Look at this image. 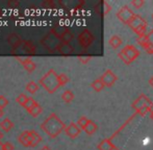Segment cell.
I'll return each mask as SVG.
<instances>
[{
  "mask_svg": "<svg viewBox=\"0 0 153 150\" xmlns=\"http://www.w3.org/2000/svg\"><path fill=\"white\" fill-rule=\"evenodd\" d=\"M97 129H98V125H97V124L95 123L94 121L90 120L89 123L87 124V126H85L83 130H85L87 134H89V136H92V134H94L95 132L97 131Z\"/></svg>",
  "mask_w": 153,
  "mask_h": 150,
  "instance_id": "obj_17",
  "label": "cell"
},
{
  "mask_svg": "<svg viewBox=\"0 0 153 150\" xmlns=\"http://www.w3.org/2000/svg\"><path fill=\"white\" fill-rule=\"evenodd\" d=\"M108 43L114 49H118L122 45L123 41H122V39L119 37V36H113V37L109 39Z\"/></svg>",
  "mask_w": 153,
  "mask_h": 150,
  "instance_id": "obj_21",
  "label": "cell"
},
{
  "mask_svg": "<svg viewBox=\"0 0 153 150\" xmlns=\"http://www.w3.org/2000/svg\"><path fill=\"white\" fill-rule=\"evenodd\" d=\"M55 50L62 55H70L74 52V48L71 46L69 43H59V45L56 46Z\"/></svg>",
  "mask_w": 153,
  "mask_h": 150,
  "instance_id": "obj_13",
  "label": "cell"
},
{
  "mask_svg": "<svg viewBox=\"0 0 153 150\" xmlns=\"http://www.w3.org/2000/svg\"><path fill=\"white\" fill-rule=\"evenodd\" d=\"M78 44L80 45L82 48H88L93 44V42L95 41V37L93 36V33L88 29H85L82 30L80 33L78 35Z\"/></svg>",
  "mask_w": 153,
  "mask_h": 150,
  "instance_id": "obj_4",
  "label": "cell"
},
{
  "mask_svg": "<svg viewBox=\"0 0 153 150\" xmlns=\"http://www.w3.org/2000/svg\"><path fill=\"white\" fill-rule=\"evenodd\" d=\"M152 106H153V103L150 101L149 98H148L146 95H144V94L140 95L132 103V108H134L135 111L140 110V108H151Z\"/></svg>",
  "mask_w": 153,
  "mask_h": 150,
  "instance_id": "obj_7",
  "label": "cell"
},
{
  "mask_svg": "<svg viewBox=\"0 0 153 150\" xmlns=\"http://www.w3.org/2000/svg\"><path fill=\"white\" fill-rule=\"evenodd\" d=\"M90 119H88L87 117H85V116H82V117H80L78 119V121H77V125L79 126V128H80L81 130L85 129V127L87 126V124L89 123Z\"/></svg>",
  "mask_w": 153,
  "mask_h": 150,
  "instance_id": "obj_27",
  "label": "cell"
},
{
  "mask_svg": "<svg viewBox=\"0 0 153 150\" xmlns=\"http://www.w3.org/2000/svg\"><path fill=\"white\" fill-rule=\"evenodd\" d=\"M117 17L121 22L128 25L129 23H130V21L132 20V18L134 17V13H133L128 6H123V7H121L118 10Z\"/></svg>",
  "mask_w": 153,
  "mask_h": 150,
  "instance_id": "obj_6",
  "label": "cell"
},
{
  "mask_svg": "<svg viewBox=\"0 0 153 150\" xmlns=\"http://www.w3.org/2000/svg\"><path fill=\"white\" fill-rule=\"evenodd\" d=\"M6 40H7L8 44L12 45L13 48H15V47L19 46V45L22 43V39L19 37L17 33H10V35L7 36V38H6Z\"/></svg>",
  "mask_w": 153,
  "mask_h": 150,
  "instance_id": "obj_15",
  "label": "cell"
},
{
  "mask_svg": "<svg viewBox=\"0 0 153 150\" xmlns=\"http://www.w3.org/2000/svg\"><path fill=\"white\" fill-rule=\"evenodd\" d=\"M16 59L24 67V69L27 72L31 73L36 69V64L30 59V57H21V56H16Z\"/></svg>",
  "mask_w": 153,
  "mask_h": 150,
  "instance_id": "obj_9",
  "label": "cell"
},
{
  "mask_svg": "<svg viewBox=\"0 0 153 150\" xmlns=\"http://www.w3.org/2000/svg\"><path fill=\"white\" fill-rule=\"evenodd\" d=\"M25 90H26V91L28 92V93H30V94H36V92H38V90H39V85H38V83H36V82H34L33 80H31L26 85Z\"/></svg>",
  "mask_w": 153,
  "mask_h": 150,
  "instance_id": "obj_24",
  "label": "cell"
},
{
  "mask_svg": "<svg viewBox=\"0 0 153 150\" xmlns=\"http://www.w3.org/2000/svg\"><path fill=\"white\" fill-rule=\"evenodd\" d=\"M0 150H4V144L2 142H0Z\"/></svg>",
  "mask_w": 153,
  "mask_h": 150,
  "instance_id": "obj_40",
  "label": "cell"
},
{
  "mask_svg": "<svg viewBox=\"0 0 153 150\" xmlns=\"http://www.w3.org/2000/svg\"><path fill=\"white\" fill-rule=\"evenodd\" d=\"M19 51L21 53H26V54H34L36 53V46L33 45V43L30 41H22L19 46L13 48V54Z\"/></svg>",
  "mask_w": 153,
  "mask_h": 150,
  "instance_id": "obj_5",
  "label": "cell"
},
{
  "mask_svg": "<svg viewBox=\"0 0 153 150\" xmlns=\"http://www.w3.org/2000/svg\"><path fill=\"white\" fill-rule=\"evenodd\" d=\"M3 136H4V134H3V131H2V130H0V141L2 140V138H3Z\"/></svg>",
  "mask_w": 153,
  "mask_h": 150,
  "instance_id": "obj_42",
  "label": "cell"
},
{
  "mask_svg": "<svg viewBox=\"0 0 153 150\" xmlns=\"http://www.w3.org/2000/svg\"><path fill=\"white\" fill-rule=\"evenodd\" d=\"M151 111L152 110H151V108H140V110H137V113L139 114V115H141V116H145L148 112H151Z\"/></svg>",
  "mask_w": 153,
  "mask_h": 150,
  "instance_id": "obj_34",
  "label": "cell"
},
{
  "mask_svg": "<svg viewBox=\"0 0 153 150\" xmlns=\"http://www.w3.org/2000/svg\"><path fill=\"white\" fill-rule=\"evenodd\" d=\"M146 37H147L148 43L153 46V30H150L148 33H146Z\"/></svg>",
  "mask_w": 153,
  "mask_h": 150,
  "instance_id": "obj_35",
  "label": "cell"
},
{
  "mask_svg": "<svg viewBox=\"0 0 153 150\" xmlns=\"http://www.w3.org/2000/svg\"><path fill=\"white\" fill-rule=\"evenodd\" d=\"M149 85H150V87L153 88V76L150 77V79H149Z\"/></svg>",
  "mask_w": 153,
  "mask_h": 150,
  "instance_id": "obj_39",
  "label": "cell"
},
{
  "mask_svg": "<svg viewBox=\"0 0 153 150\" xmlns=\"http://www.w3.org/2000/svg\"><path fill=\"white\" fill-rule=\"evenodd\" d=\"M13 127H14V123H13L12 120L8 119V118H5V119H3L0 122V128H1L2 131L8 132L12 130Z\"/></svg>",
  "mask_w": 153,
  "mask_h": 150,
  "instance_id": "obj_16",
  "label": "cell"
},
{
  "mask_svg": "<svg viewBox=\"0 0 153 150\" xmlns=\"http://www.w3.org/2000/svg\"><path fill=\"white\" fill-rule=\"evenodd\" d=\"M97 148H98V150H113L115 147H114V145L111 144V141L107 140V139H105V140L101 141V142L99 143V145L97 146Z\"/></svg>",
  "mask_w": 153,
  "mask_h": 150,
  "instance_id": "obj_20",
  "label": "cell"
},
{
  "mask_svg": "<svg viewBox=\"0 0 153 150\" xmlns=\"http://www.w3.org/2000/svg\"><path fill=\"white\" fill-rule=\"evenodd\" d=\"M36 100H34L32 97H29L28 100L26 101V103H25L24 105H23V108H25V110H26L27 112H28L29 110H31V108H33L34 105H36Z\"/></svg>",
  "mask_w": 153,
  "mask_h": 150,
  "instance_id": "obj_29",
  "label": "cell"
},
{
  "mask_svg": "<svg viewBox=\"0 0 153 150\" xmlns=\"http://www.w3.org/2000/svg\"><path fill=\"white\" fill-rule=\"evenodd\" d=\"M69 81H70V78H69V76L67 74H65V73L59 74V85H61V87L66 85Z\"/></svg>",
  "mask_w": 153,
  "mask_h": 150,
  "instance_id": "obj_28",
  "label": "cell"
},
{
  "mask_svg": "<svg viewBox=\"0 0 153 150\" xmlns=\"http://www.w3.org/2000/svg\"><path fill=\"white\" fill-rule=\"evenodd\" d=\"M8 104V99L3 95H0V108L3 110L6 105Z\"/></svg>",
  "mask_w": 153,
  "mask_h": 150,
  "instance_id": "obj_31",
  "label": "cell"
},
{
  "mask_svg": "<svg viewBox=\"0 0 153 150\" xmlns=\"http://www.w3.org/2000/svg\"><path fill=\"white\" fill-rule=\"evenodd\" d=\"M118 56H119V59H121L122 61H123V63H125V64H126V65H129V64H131V62L129 61V59L126 56V55H125V53L123 52L122 50L119 52V54H118Z\"/></svg>",
  "mask_w": 153,
  "mask_h": 150,
  "instance_id": "obj_32",
  "label": "cell"
},
{
  "mask_svg": "<svg viewBox=\"0 0 153 150\" xmlns=\"http://www.w3.org/2000/svg\"><path fill=\"white\" fill-rule=\"evenodd\" d=\"M39 83L50 94H53L61 87L59 82V74H56L53 69H50L46 74L43 75Z\"/></svg>",
  "mask_w": 153,
  "mask_h": 150,
  "instance_id": "obj_2",
  "label": "cell"
},
{
  "mask_svg": "<svg viewBox=\"0 0 153 150\" xmlns=\"http://www.w3.org/2000/svg\"><path fill=\"white\" fill-rule=\"evenodd\" d=\"M137 42L139 45H141L142 47H143L144 49H146L148 47V45H149V43H148V40H147V37L145 36H140V37H137Z\"/></svg>",
  "mask_w": 153,
  "mask_h": 150,
  "instance_id": "obj_26",
  "label": "cell"
},
{
  "mask_svg": "<svg viewBox=\"0 0 153 150\" xmlns=\"http://www.w3.org/2000/svg\"><path fill=\"white\" fill-rule=\"evenodd\" d=\"M57 39L62 43H69V44H70L71 41L74 39V35H73V33L69 28H65L62 33H59Z\"/></svg>",
  "mask_w": 153,
  "mask_h": 150,
  "instance_id": "obj_14",
  "label": "cell"
},
{
  "mask_svg": "<svg viewBox=\"0 0 153 150\" xmlns=\"http://www.w3.org/2000/svg\"><path fill=\"white\" fill-rule=\"evenodd\" d=\"M144 3H145L144 0H132V1H131V5L134 8H137V10H140V8L144 5Z\"/></svg>",
  "mask_w": 153,
  "mask_h": 150,
  "instance_id": "obj_30",
  "label": "cell"
},
{
  "mask_svg": "<svg viewBox=\"0 0 153 150\" xmlns=\"http://www.w3.org/2000/svg\"><path fill=\"white\" fill-rule=\"evenodd\" d=\"M91 59H92L91 55H87V56H85V55H79L78 56V61L80 62L81 64H88L91 61Z\"/></svg>",
  "mask_w": 153,
  "mask_h": 150,
  "instance_id": "obj_33",
  "label": "cell"
},
{
  "mask_svg": "<svg viewBox=\"0 0 153 150\" xmlns=\"http://www.w3.org/2000/svg\"><path fill=\"white\" fill-rule=\"evenodd\" d=\"M75 98V95L71 90H66L64 93L62 94V100L66 103H70L74 100Z\"/></svg>",
  "mask_w": 153,
  "mask_h": 150,
  "instance_id": "obj_18",
  "label": "cell"
},
{
  "mask_svg": "<svg viewBox=\"0 0 153 150\" xmlns=\"http://www.w3.org/2000/svg\"><path fill=\"white\" fill-rule=\"evenodd\" d=\"M122 51L125 53V55L128 57L131 63H132L134 59H137L140 55V50H137L132 45H127V46H125L124 48L122 49Z\"/></svg>",
  "mask_w": 153,
  "mask_h": 150,
  "instance_id": "obj_11",
  "label": "cell"
},
{
  "mask_svg": "<svg viewBox=\"0 0 153 150\" xmlns=\"http://www.w3.org/2000/svg\"><path fill=\"white\" fill-rule=\"evenodd\" d=\"M30 134L32 137V143H31V147H36L38 146L39 144H40L41 142H42V137L40 136V134H39L36 130L34 129H31L30 130Z\"/></svg>",
  "mask_w": 153,
  "mask_h": 150,
  "instance_id": "obj_19",
  "label": "cell"
},
{
  "mask_svg": "<svg viewBox=\"0 0 153 150\" xmlns=\"http://www.w3.org/2000/svg\"><path fill=\"white\" fill-rule=\"evenodd\" d=\"M66 125L61 118L54 113H51L41 124V129L50 138L54 139L64 131Z\"/></svg>",
  "mask_w": 153,
  "mask_h": 150,
  "instance_id": "obj_1",
  "label": "cell"
},
{
  "mask_svg": "<svg viewBox=\"0 0 153 150\" xmlns=\"http://www.w3.org/2000/svg\"><path fill=\"white\" fill-rule=\"evenodd\" d=\"M152 18H153V14H152Z\"/></svg>",
  "mask_w": 153,
  "mask_h": 150,
  "instance_id": "obj_44",
  "label": "cell"
},
{
  "mask_svg": "<svg viewBox=\"0 0 153 150\" xmlns=\"http://www.w3.org/2000/svg\"><path fill=\"white\" fill-rule=\"evenodd\" d=\"M130 28L137 33V36H145L146 35V29H147V22L145 19H143L139 15H134L132 20L129 23Z\"/></svg>",
  "mask_w": 153,
  "mask_h": 150,
  "instance_id": "obj_3",
  "label": "cell"
},
{
  "mask_svg": "<svg viewBox=\"0 0 153 150\" xmlns=\"http://www.w3.org/2000/svg\"><path fill=\"white\" fill-rule=\"evenodd\" d=\"M18 142L24 147H31L32 137L30 134V130H24L18 137Z\"/></svg>",
  "mask_w": 153,
  "mask_h": 150,
  "instance_id": "obj_12",
  "label": "cell"
},
{
  "mask_svg": "<svg viewBox=\"0 0 153 150\" xmlns=\"http://www.w3.org/2000/svg\"><path fill=\"white\" fill-rule=\"evenodd\" d=\"M65 134L71 139H76L77 137L80 134L81 132V129L79 128V126L77 125V123H74V122H71L69 125L66 126L65 128Z\"/></svg>",
  "mask_w": 153,
  "mask_h": 150,
  "instance_id": "obj_10",
  "label": "cell"
},
{
  "mask_svg": "<svg viewBox=\"0 0 153 150\" xmlns=\"http://www.w3.org/2000/svg\"><path fill=\"white\" fill-rule=\"evenodd\" d=\"M91 87L95 92H101L105 88V85H104V83L101 81V79L98 78V79H96V80L93 81L91 83Z\"/></svg>",
  "mask_w": 153,
  "mask_h": 150,
  "instance_id": "obj_22",
  "label": "cell"
},
{
  "mask_svg": "<svg viewBox=\"0 0 153 150\" xmlns=\"http://www.w3.org/2000/svg\"><path fill=\"white\" fill-rule=\"evenodd\" d=\"M3 115H4L3 110H2V108H0V118H1V117H3Z\"/></svg>",
  "mask_w": 153,
  "mask_h": 150,
  "instance_id": "obj_41",
  "label": "cell"
},
{
  "mask_svg": "<svg viewBox=\"0 0 153 150\" xmlns=\"http://www.w3.org/2000/svg\"><path fill=\"white\" fill-rule=\"evenodd\" d=\"M4 144V150H15V146L12 142H5Z\"/></svg>",
  "mask_w": 153,
  "mask_h": 150,
  "instance_id": "obj_36",
  "label": "cell"
},
{
  "mask_svg": "<svg viewBox=\"0 0 153 150\" xmlns=\"http://www.w3.org/2000/svg\"><path fill=\"white\" fill-rule=\"evenodd\" d=\"M100 79H101V81L104 83L105 87H113L116 81L118 80V77L111 70L108 69L101 75Z\"/></svg>",
  "mask_w": 153,
  "mask_h": 150,
  "instance_id": "obj_8",
  "label": "cell"
},
{
  "mask_svg": "<svg viewBox=\"0 0 153 150\" xmlns=\"http://www.w3.org/2000/svg\"><path fill=\"white\" fill-rule=\"evenodd\" d=\"M28 98L29 97L26 95V94L21 93V94H19L18 97L16 98V101H17V103H18V104H20L21 106H23L25 103H26V101L28 100Z\"/></svg>",
  "mask_w": 153,
  "mask_h": 150,
  "instance_id": "obj_25",
  "label": "cell"
},
{
  "mask_svg": "<svg viewBox=\"0 0 153 150\" xmlns=\"http://www.w3.org/2000/svg\"><path fill=\"white\" fill-rule=\"evenodd\" d=\"M150 117H151V119L153 120V111H151V112H150Z\"/></svg>",
  "mask_w": 153,
  "mask_h": 150,
  "instance_id": "obj_43",
  "label": "cell"
},
{
  "mask_svg": "<svg viewBox=\"0 0 153 150\" xmlns=\"http://www.w3.org/2000/svg\"><path fill=\"white\" fill-rule=\"evenodd\" d=\"M42 112H43L42 106H41L40 104H39L38 102H36V105H34L33 108H31V110H29V111H28V114L31 116V117L36 118L39 115H40V114H42Z\"/></svg>",
  "mask_w": 153,
  "mask_h": 150,
  "instance_id": "obj_23",
  "label": "cell"
},
{
  "mask_svg": "<svg viewBox=\"0 0 153 150\" xmlns=\"http://www.w3.org/2000/svg\"><path fill=\"white\" fill-rule=\"evenodd\" d=\"M40 150H52V149H51L50 147H49V146H47V145H46V146H43L42 148H41Z\"/></svg>",
  "mask_w": 153,
  "mask_h": 150,
  "instance_id": "obj_38",
  "label": "cell"
},
{
  "mask_svg": "<svg viewBox=\"0 0 153 150\" xmlns=\"http://www.w3.org/2000/svg\"><path fill=\"white\" fill-rule=\"evenodd\" d=\"M104 6H105V10H104V14L105 15H107L109 13V10H111V6L109 5L108 3H107V2H104Z\"/></svg>",
  "mask_w": 153,
  "mask_h": 150,
  "instance_id": "obj_37",
  "label": "cell"
}]
</instances>
